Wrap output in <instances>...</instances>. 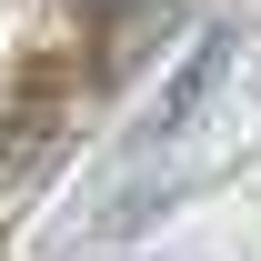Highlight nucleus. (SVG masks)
<instances>
[{"label": "nucleus", "instance_id": "obj_1", "mask_svg": "<svg viewBox=\"0 0 261 261\" xmlns=\"http://www.w3.org/2000/svg\"><path fill=\"white\" fill-rule=\"evenodd\" d=\"M221 50H231L221 31H211V40H191V61H181V81L161 91V130H181V121L201 111V100H211V81H221Z\"/></svg>", "mask_w": 261, "mask_h": 261}]
</instances>
